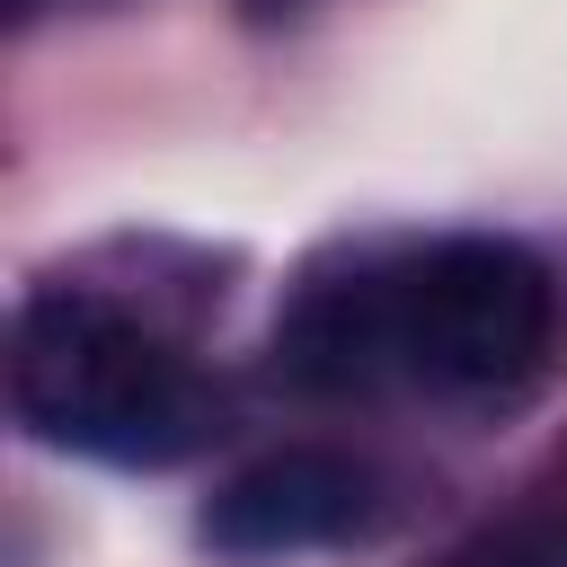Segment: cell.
<instances>
[{
  "label": "cell",
  "instance_id": "obj_1",
  "mask_svg": "<svg viewBox=\"0 0 567 567\" xmlns=\"http://www.w3.org/2000/svg\"><path fill=\"white\" fill-rule=\"evenodd\" d=\"M558 292L514 239H425L292 310V372L319 390H505L549 354Z\"/></svg>",
  "mask_w": 567,
  "mask_h": 567
},
{
  "label": "cell",
  "instance_id": "obj_2",
  "mask_svg": "<svg viewBox=\"0 0 567 567\" xmlns=\"http://www.w3.org/2000/svg\"><path fill=\"white\" fill-rule=\"evenodd\" d=\"M9 399L35 443L89 452V461H177L213 425L195 363L151 319L80 284L27 292L18 346H9Z\"/></svg>",
  "mask_w": 567,
  "mask_h": 567
},
{
  "label": "cell",
  "instance_id": "obj_3",
  "mask_svg": "<svg viewBox=\"0 0 567 567\" xmlns=\"http://www.w3.org/2000/svg\"><path fill=\"white\" fill-rule=\"evenodd\" d=\"M372 523V470L346 461V452H319V443H292V452H266L248 461L239 478H221L204 532L230 549V558H301V549H337Z\"/></svg>",
  "mask_w": 567,
  "mask_h": 567
},
{
  "label": "cell",
  "instance_id": "obj_4",
  "mask_svg": "<svg viewBox=\"0 0 567 567\" xmlns=\"http://www.w3.org/2000/svg\"><path fill=\"white\" fill-rule=\"evenodd\" d=\"M505 567H567V514L540 523V532H523V540L505 549Z\"/></svg>",
  "mask_w": 567,
  "mask_h": 567
}]
</instances>
